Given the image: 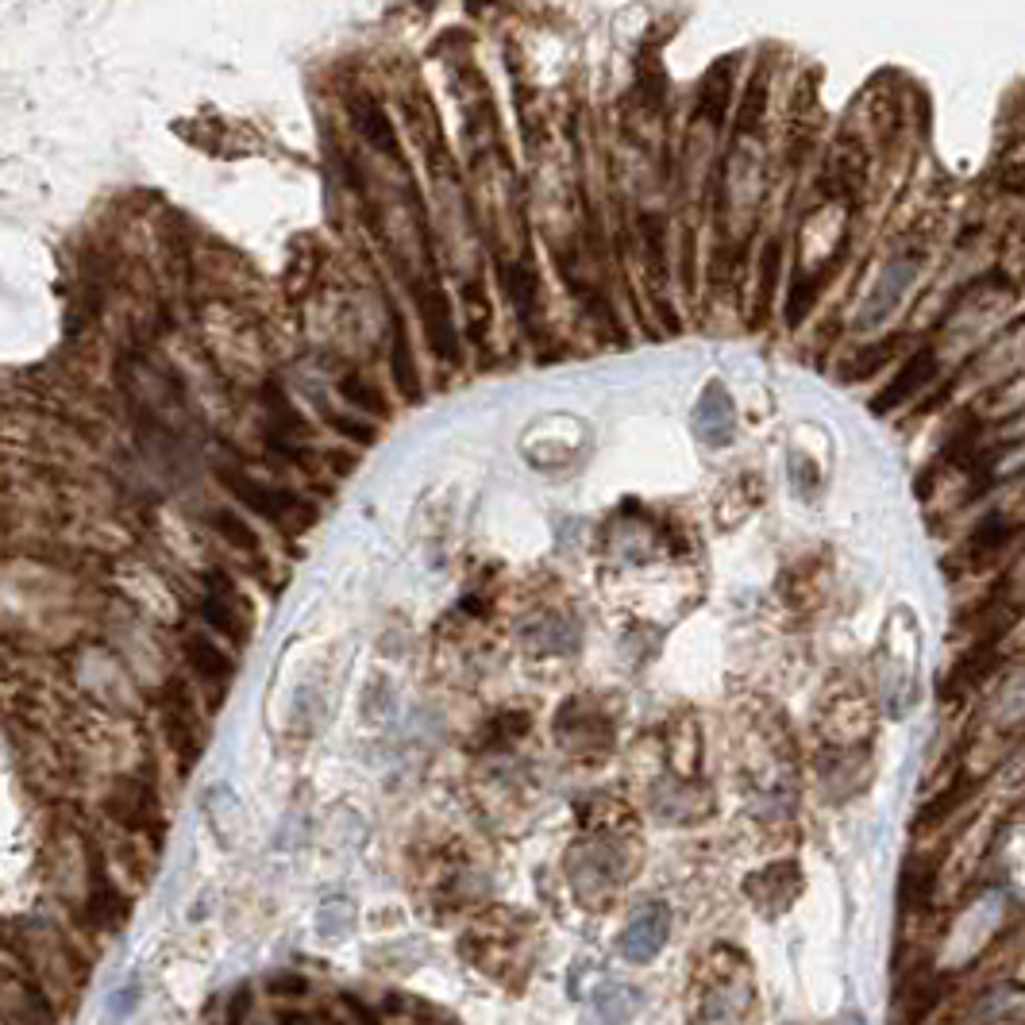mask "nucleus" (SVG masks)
<instances>
[{"instance_id": "nucleus-12", "label": "nucleus", "mask_w": 1025, "mask_h": 1025, "mask_svg": "<svg viewBox=\"0 0 1025 1025\" xmlns=\"http://www.w3.org/2000/svg\"><path fill=\"white\" fill-rule=\"evenodd\" d=\"M186 660L201 679H208V683H228L232 671H235L228 655H224L213 641H208V636H201V633L186 636Z\"/></svg>"}, {"instance_id": "nucleus-6", "label": "nucleus", "mask_w": 1025, "mask_h": 1025, "mask_svg": "<svg viewBox=\"0 0 1025 1025\" xmlns=\"http://www.w3.org/2000/svg\"><path fill=\"white\" fill-rule=\"evenodd\" d=\"M671 937V910L663 902H648L621 933V956L628 964H652Z\"/></svg>"}, {"instance_id": "nucleus-16", "label": "nucleus", "mask_w": 1025, "mask_h": 1025, "mask_svg": "<svg viewBox=\"0 0 1025 1025\" xmlns=\"http://www.w3.org/2000/svg\"><path fill=\"white\" fill-rule=\"evenodd\" d=\"M316 929H321V937L328 940L348 937V933L355 929V906H351V898H343V895L324 898L321 914H316Z\"/></svg>"}, {"instance_id": "nucleus-1", "label": "nucleus", "mask_w": 1025, "mask_h": 1025, "mask_svg": "<svg viewBox=\"0 0 1025 1025\" xmlns=\"http://www.w3.org/2000/svg\"><path fill=\"white\" fill-rule=\"evenodd\" d=\"M8 953L16 956V960L23 964V972H28L31 979L39 983V990L50 998V1006L55 1003H74L81 990V976H86V968H81V956L74 953L70 945H66L62 937H58L55 929L47 926H31L28 921V945H12L8 940Z\"/></svg>"}, {"instance_id": "nucleus-5", "label": "nucleus", "mask_w": 1025, "mask_h": 1025, "mask_svg": "<svg viewBox=\"0 0 1025 1025\" xmlns=\"http://www.w3.org/2000/svg\"><path fill=\"white\" fill-rule=\"evenodd\" d=\"M224 486L235 494V501H243L251 512H258V517H266V520H290V517H297V520H309L313 512H309L305 506L297 501V494H290V490H282V486H266V482H258V478H247V475H224Z\"/></svg>"}, {"instance_id": "nucleus-2", "label": "nucleus", "mask_w": 1025, "mask_h": 1025, "mask_svg": "<svg viewBox=\"0 0 1025 1025\" xmlns=\"http://www.w3.org/2000/svg\"><path fill=\"white\" fill-rule=\"evenodd\" d=\"M752 1014V979L741 956L721 968L718 956L705 960V987L694 1003V1025H744Z\"/></svg>"}, {"instance_id": "nucleus-25", "label": "nucleus", "mask_w": 1025, "mask_h": 1025, "mask_svg": "<svg viewBox=\"0 0 1025 1025\" xmlns=\"http://www.w3.org/2000/svg\"><path fill=\"white\" fill-rule=\"evenodd\" d=\"M340 1011H348L351 1018H355V1025H378V1014L355 995H340Z\"/></svg>"}, {"instance_id": "nucleus-26", "label": "nucleus", "mask_w": 1025, "mask_h": 1025, "mask_svg": "<svg viewBox=\"0 0 1025 1025\" xmlns=\"http://www.w3.org/2000/svg\"><path fill=\"white\" fill-rule=\"evenodd\" d=\"M840 1025H868V1018H863L860 1011H845V1018H840Z\"/></svg>"}, {"instance_id": "nucleus-3", "label": "nucleus", "mask_w": 1025, "mask_h": 1025, "mask_svg": "<svg viewBox=\"0 0 1025 1025\" xmlns=\"http://www.w3.org/2000/svg\"><path fill=\"white\" fill-rule=\"evenodd\" d=\"M409 290H413L420 321H424L428 348H432L443 363H456L459 332H456V321H451V305H448V293H443L440 279H436V274H417V279H409Z\"/></svg>"}, {"instance_id": "nucleus-15", "label": "nucleus", "mask_w": 1025, "mask_h": 1025, "mask_svg": "<svg viewBox=\"0 0 1025 1025\" xmlns=\"http://www.w3.org/2000/svg\"><path fill=\"white\" fill-rule=\"evenodd\" d=\"M393 378H398V390L406 393L409 401L420 398V378L413 367V351H409V335L406 324L393 316Z\"/></svg>"}, {"instance_id": "nucleus-22", "label": "nucleus", "mask_w": 1025, "mask_h": 1025, "mask_svg": "<svg viewBox=\"0 0 1025 1025\" xmlns=\"http://www.w3.org/2000/svg\"><path fill=\"white\" fill-rule=\"evenodd\" d=\"M251 1006H255V995H251V987H235L232 998H228V1014H224V1025H243L251 1014Z\"/></svg>"}, {"instance_id": "nucleus-24", "label": "nucleus", "mask_w": 1025, "mask_h": 1025, "mask_svg": "<svg viewBox=\"0 0 1025 1025\" xmlns=\"http://www.w3.org/2000/svg\"><path fill=\"white\" fill-rule=\"evenodd\" d=\"M271 990L282 998H297V995H309V983L301 976H293V972H279V976H271Z\"/></svg>"}, {"instance_id": "nucleus-20", "label": "nucleus", "mask_w": 1025, "mask_h": 1025, "mask_svg": "<svg viewBox=\"0 0 1025 1025\" xmlns=\"http://www.w3.org/2000/svg\"><path fill=\"white\" fill-rule=\"evenodd\" d=\"M340 393H343L348 401H355L359 409H374V413H385L382 393H378L374 385H363L359 378H343V382H340Z\"/></svg>"}, {"instance_id": "nucleus-11", "label": "nucleus", "mask_w": 1025, "mask_h": 1025, "mask_svg": "<svg viewBox=\"0 0 1025 1025\" xmlns=\"http://www.w3.org/2000/svg\"><path fill=\"white\" fill-rule=\"evenodd\" d=\"M208 583H213V594L201 602V613H205V621L221 636H228V641H243V621H240V613H235V606H232V583L224 575H208Z\"/></svg>"}, {"instance_id": "nucleus-7", "label": "nucleus", "mask_w": 1025, "mask_h": 1025, "mask_svg": "<svg viewBox=\"0 0 1025 1025\" xmlns=\"http://www.w3.org/2000/svg\"><path fill=\"white\" fill-rule=\"evenodd\" d=\"M108 818L128 833H155L158 826V794L143 779H120L105 802Z\"/></svg>"}, {"instance_id": "nucleus-17", "label": "nucleus", "mask_w": 1025, "mask_h": 1025, "mask_svg": "<svg viewBox=\"0 0 1025 1025\" xmlns=\"http://www.w3.org/2000/svg\"><path fill=\"white\" fill-rule=\"evenodd\" d=\"M755 884H768V895H760L755 902L763 906V910H771V898H779V910L783 906H791V898L798 895V871L791 863H779V868H763L760 876H752Z\"/></svg>"}, {"instance_id": "nucleus-23", "label": "nucleus", "mask_w": 1025, "mask_h": 1025, "mask_svg": "<svg viewBox=\"0 0 1025 1025\" xmlns=\"http://www.w3.org/2000/svg\"><path fill=\"white\" fill-rule=\"evenodd\" d=\"M332 420V428H340L343 436H351L355 443H374V424H367V420H355V417H328Z\"/></svg>"}, {"instance_id": "nucleus-9", "label": "nucleus", "mask_w": 1025, "mask_h": 1025, "mask_svg": "<svg viewBox=\"0 0 1025 1025\" xmlns=\"http://www.w3.org/2000/svg\"><path fill=\"white\" fill-rule=\"evenodd\" d=\"M163 721H166V733H170L174 748H178L186 760H193V755H197L201 729H197V718H193L189 694L182 691L178 683L166 686V694H163Z\"/></svg>"}, {"instance_id": "nucleus-4", "label": "nucleus", "mask_w": 1025, "mask_h": 1025, "mask_svg": "<svg viewBox=\"0 0 1025 1025\" xmlns=\"http://www.w3.org/2000/svg\"><path fill=\"white\" fill-rule=\"evenodd\" d=\"M4 1025H55V1006L12 953L4 956Z\"/></svg>"}, {"instance_id": "nucleus-8", "label": "nucleus", "mask_w": 1025, "mask_h": 1025, "mask_svg": "<svg viewBox=\"0 0 1025 1025\" xmlns=\"http://www.w3.org/2000/svg\"><path fill=\"white\" fill-rule=\"evenodd\" d=\"M636 1011H641V990L628 983H602L590 995V1014L583 1025H625Z\"/></svg>"}, {"instance_id": "nucleus-19", "label": "nucleus", "mask_w": 1025, "mask_h": 1025, "mask_svg": "<svg viewBox=\"0 0 1025 1025\" xmlns=\"http://www.w3.org/2000/svg\"><path fill=\"white\" fill-rule=\"evenodd\" d=\"M213 528H216V533H221L228 544H235V548H243V551H255V548H258L255 533H251V528L243 525V520L235 517V512H228V509H216V512H213Z\"/></svg>"}, {"instance_id": "nucleus-10", "label": "nucleus", "mask_w": 1025, "mask_h": 1025, "mask_svg": "<svg viewBox=\"0 0 1025 1025\" xmlns=\"http://www.w3.org/2000/svg\"><path fill=\"white\" fill-rule=\"evenodd\" d=\"M933 374H937V351H918V355L902 367V374L876 398V413H890V409H898L902 401H910Z\"/></svg>"}, {"instance_id": "nucleus-21", "label": "nucleus", "mask_w": 1025, "mask_h": 1025, "mask_svg": "<svg viewBox=\"0 0 1025 1025\" xmlns=\"http://www.w3.org/2000/svg\"><path fill=\"white\" fill-rule=\"evenodd\" d=\"M136 1003H139V979H131L128 987L116 990V998L108 1003V1018H113V1022L128 1018V1014L136 1011Z\"/></svg>"}, {"instance_id": "nucleus-18", "label": "nucleus", "mask_w": 1025, "mask_h": 1025, "mask_svg": "<svg viewBox=\"0 0 1025 1025\" xmlns=\"http://www.w3.org/2000/svg\"><path fill=\"white\" fill-rule=\"evenodd\" d=\"M763 108H768V86H763V74H755L741 97V113H736V131H741V136L760 131Z\"/></svg>"}, {"instance_id": "nucleus-14", "label": "nucleus", "mask_w": 1025, "mask_h": 1025, "mask_svg": "<svg viewBox=\"0 0 1025 1025\" xmlns=\"http://www.w3.org/2000/svg\"><path fill=\"white\" fill-rule=\"evenodd\" d=\"M729 97H733V58H725V62H718L710 74H705V86H702V113L710 116L713 128H718V124L725 120Z\"/></svg>"}, {"instance_id": "nucleus-13", "label": "nucleus", "mask_w": 1025, "mask_h": 1025, "mask_svg": "<svg viewBox=\"0 0 1025 1025\" xmlns=\"http://www.w3.org/2000/svg\"><path fill=\"white\" fill-rule=\"evenodd\" d=\"M355 124L363 131V139L371 143V150H382V155H398V136H393V124L385 120V113L374 105V100H355Z\"/></svg>"}]
</instances>
